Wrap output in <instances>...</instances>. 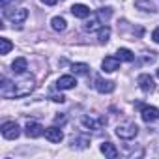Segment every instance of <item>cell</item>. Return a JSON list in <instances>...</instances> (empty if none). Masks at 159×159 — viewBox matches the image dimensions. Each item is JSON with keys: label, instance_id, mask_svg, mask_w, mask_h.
<instances>
[{"label": "cell", "instance_id": "cell-24", "mask_svg": "<svg viewBox=\"0 0 159 159\" xmlns=\"http://www.w3.org/2000/svg\"><path fill=\"white\" fill-rule=\"evenodd\" d=\"M51 99L56 101V103H64V101H66V98H64L62 94H60V96H51Z\"/></svg>", "mask_w": 159, "mask_h": 159}, {"label": "cell", "instance_id": "cell-25", "mask_svg": "<svg viewBox=\"0 0 159 159\" xmlns=\"http://www.w3.org/2000/svg\"><path fill=\"white\" fill-rule=\"evenodd\" d=\"M152 39H153L155 43H159V26H157V28L152 32Z\"/></svg>", "mask_w": 159, "mask_h": 159}, {"label": "cell", "instance_id": "cell-7", "mask_svg": "<svg viewBox=\"0 0 159 159\" xmlns=\"http://www.w3.org/2000/svg\"><path fill=\"white\" fill-rule=\"evenodd\" d=\"M140 116H142V120H144L146 124L155 122V120L159 118V109H157V107H152V105H142V107H140Z\"/></svg>", "mask_w": 159, "mask_h": 159}, {"label": "cell", "instance_id": "cell-3", "mask_svg": "<svg viewBox=\"0 0 159 159\" xmlns=\"http://www.w3.org/2000/svg\"><path fill=\"white\" fill-rule=\"evenodd\" d=\"M137 133H139V127H137V124H133V122H122V124L116 125V135H118L120 139H124V140L135 139Z\"/></svg>", "mask_w": 159, "mask_h": 159}, {"label": "cell", "instance_id": "cell-11", "mask_svg": "<svg viewBox=\"0 0 159 159\" xmlns=\"http://www.w3.org/2000/svg\"><path fill=\"white\" fill-rule=\"evenodd\" d=\"M75 86H77V79L73 75H62L56 81V88L58 90H71Z\"/></svg>", "mask_w": 159, "mask_h": 159}, {"label": "cell", "instance_id": "cell-23", "mask_svg": "<svg viewBox=\"0 0 159 159\" xmlns=\"http://www.w3.org/2000/svg\"><path fill=\"white\" fill-rule=\"evenodd\" d=\"M11 49H13V45L8 38H0V54H8Z\"/></svg>", "mask_w": 159, "mask_h": 159}, {"label": "cell", "instance_id": "cell-15", "mask_svg": "<svg viewBox=\"0 0 159 159\" xmlns=\"http://www.w3.org/2000/svg\"><path fill=\"white\" fill-rule=\"evenodd\" d=\"M99 150H101V153H103L105 157H109V159H116V157H118V148H116L112 142H101Z\"/></svg>", "mask_w": 159, "mask_h": 159}, {"label": "cell", "instance_id": "cell-10", "mask_svg": "<svg viewBox=\"0 0 159 159\" xmlns=\"http://www.w3.org/2000/svg\"><path fill=\"white\" fill-rule=\"evenodd\" d=\"M81 124H83L86 129H94V131H98V129H101V127H103L105 118H98V116H84V118L81 120Z\"/></svg>", "mask_w": 159, "mask_h": 159}, {"label": "cell", "instance_id": "cell-1", "mask_svg": "<svg viewBox=\"0 0 159 159\" xmlns=\"http://www.w3.org/2000/svg\"><path fill=\"white\" fill-rule=\"evenodd\" d=\"M36 86V79L32 75H25L23 79H19V81L15 83H10L6 77H2V84H0V94H2V98H25L28 96Z\"/></svg>", "mask_w": 159, "mask_h": 159}, {"label": "cell", "instance_id": "cell-4", "mask_svg": "<svg viewBox=\"0 0 159 159\" xmlns=\"http://www.w3.org/2000/svg\"><path fill=\"white\" fill-rule=\"evenodd\" d=\"M0 131H2V137L8 139V140H15L21 135V127L17 125V122H4Z\"/></svg>", "mask_w": 159, "mask_h": 159}, {"label": "cell", "instance_id": "cell-27", "mask_svg": "<svg viewBox=\"0 0 159 159\" xmlns=\"http://www.w3.org/2000/svg\"><path fill=\"white\" fill-rule=\"evenodd\" d=\"M64 120H66V116H56V120H54V122L58 124V122H64Z\"/></svg>", "mask_w": 159, "mask_h": 159}, {"label": "cell", "instance_id": "cell-18", "mask_svg": "<svg viewBox=\"0 0 159 159\" xmlns=\"http://www.w3.org/2000/svg\"><path fill=\"white\" fill-rule=\"evenodd\" d=\"M135 8H139V10H142V11L155 13V4L150 2V0H135Z\"/></svg>", "mask_w": 159, "mask_h": 159}, {"label": "cell", "instance_id": "cell-6", "mask_svg": "<svg viewBox=\"0 0 159 159\" xmlns=\"http://www.w3.org/2000/svg\"><path fill=\"white\" fill-rule=\"evenodd\" d=\"M94 88H96L99 94H111V92L116 90V84H114L112 81H107V79L98 77V79H96V83H94Z\"/></svg>", "mask_w": 159, "mask_h": 159}, {"label": "cell", "instance_id": "cell-20", "mask_svg": "<svg viewBox=\"0 0 159 159\" xmlns=\"http://www.w3.org/2000/svg\"><path fill=\"white\" fill-rule=\"evenodd\" d=\"M66 19L64 17H52L51 19V26H52V30L54 32H64L66 30Z\"/></svg>", "mask_w": 159, "mask_h": 159}, {"label": "cell", "instance_id": "cell-12", "mask_svg": "<svg viewBox=\"0 0 159 159\" xmlns=\"http://www.w3.org/2000/svg\"><path fill=\"white\" fill-rule=\"evenodd\" d=\"M137 83H139V86H140V90H142V92H152V90L155 88V84H153V77H152V75H148V73L139 75Z\"/></svg>", "mask_w": 159, "mask_h": 159}, {"label": "cell", "instance_id": "cell-14", "mask_svg": "<svg viewBox=\"0 0 159 159\" xmlns=\"http://www.w3.org/2000/svg\"><path fill=\"white\" fill-rule=\"evenodd\" d=\"M71 13H73V17H77V19H86V17L92 15V13H90V8L84 6V4H73V6H71Z\"/></svg>", "mask_w": 159, "mask_h": 159}, {"label": "cell", "instance_id": "cell-21", "mask_svg": "<svg viewBox=\"0 0 159 159\" xmlns=\"http://www.w3.org/2000/svg\"><path fill=\"white\" fill-rule=\"evenodd\" d=\"M116 56H118L122 62H133V60H135V54H133L129 49H118Z\"/></svg>", "mask_w": 159, "mask_h": 159}, {"label": "cell", "instance_id": "cell-22", "mask_svg": "<svg viewBox=\"0 0 159 159\" xmlns=\"http://www.w3.org/2000/svg\"><path fill=\"white\" fill-rule=\"evenodd\" d=\"M98 39H99V43H107L111 39V28L109 26H101L99 32H98Z\"/></svg>", "mask_w": 159, "mask_h": 159}, {"label": "cell", "instance_id": "cell-19", "mask_svg": "<svg viewBox=\"0 0 159 159\" xmlns=\"http://www.w3.org/2000/svg\"><path fill=\"white\" fill-rule=\"evenodd\" d=\"M71 71L75 75H88L90 73V66L88 64H83V62H77V64L71 66Z\"/></svg>", "mask_w": 159, "mask_h": 159}, {"label": "cell", "instance_id": "cell-8", "mask_svg": "<svg viewBox=\"0 0 159 159\" xmlns=\"http://www.w3.org/2000/svg\"><path fill=\"white\" fill-rule=\"evenodd\" d=\"M25 133H26L28 139H38V137L45 135V129H43V125L38 124V122H28L26 127H25Z\"/></svg>", "mask_w": 159, "mask_h": 159}, {"label": "cell", "instance_id": "cell-26", "mask_svg": "<svg viewBox=\"0 0 159 159\" xmlns=\"http://www.w3.org/2000/svg\"><path fill=\"white\" fill-rule=\"evenodd\" d=\"M41 2H43L45 6H54V4L58 2V0H41Z\"/></svg>", "mask_w": 159, "mask_h": 159}, {"label": "cell", "instance_id": "cell-2", "mask_svg": "<svg viewBox=\"0 0 159 159\" xmlns=\"http://www.w3.org/2000/svg\"><path fill=\"white\" fill-rule=\"evenodd\" d=\"M111 15H112V10H111V8H101L98 13H92V15H90V19L84 23L83 28H84L86 32H96V30H99V28L111 19Z\"/></svg>", "mask_w": 159, "mask_h": 159}, {"label": "cell", "instance_id": "cell-28", "mask_svg": "<svg viewBox=\"0 0 159 159\" xmlns=\"http://www.w3.org/2000/svg\"><path fill=\"white\" fill-rule=\"evenodd\" d=\"M157 77H159V69H157Z\"/></svg>", "mask_w": 159, "mask_h": 159}, {"label": "cell", "instance_id": "cell-9", "mask_svg": "<svg viewBox=\"0 0 159 159\" xmlns=\"http://www.w3.org/2000/svg\"><path fill=\"white\" fill-rule=\"evenodd\" d=\"M120 58L118 56H105L103 58V62H101V69L105 71V73H112V71H116L118 67H120Z\"/></svg>", "mask_w": 159, "mask_h": 159}, {"label": "cell", "instance_id": "cell-17", "mask_svg": "<svg viewBox=\"0 0 159 159\" xmlns=\"http://www.w3.org/2000/svg\"><path fill=\"white\" fill-rule=\"evenodd\" d=\"M88 144H90V139L86 135H77L71 139V148H75V150H84Z\"/></svg>", "mask_w": 159, "mask_h": 159}, {"label": "cell", "instance_id": "cell-5", "mask_svg": "<svg viewBox=\"0 0 159 159\" xmlns=\"http://www.w3.org/2000/svg\"><path fill=\"white\" fill-rule=\"evenodd\" d=\"M4 15H6L11 23L21 25V23H25V21H26V17H28V10H25V8H19V10H15V11L4 10Z\"/></svg>", "mask_w": 159, "mask_h": 159}, {"label": "cell", "instance_id": "cell-13", "mask_svg": "<svg viewBox=\"0 0 159 159\" xmlns=\"http://www.w3.org/2000/svg\"><path fill=\"white\" fill-rule=\"evenodd\" d=\"M45 139L49 140V142H62V139H64V133H62V129L60 127H56V125H51V127H47L45 129Z\"/></svg>", "mask_w": 159, "mask_h": 159}, {"label": "cell", "instance_id": "cell-16", "mask_svg": "<svg viewBox=\"0 0 159 159\" xmlns=\"http://www.w3.org/2000/svg\"><path fill=\"white\" fill-rule=\"evenodd\" d=\"M26 69H28V62H26V58L19 56V58H15V60H13V64H11V71H13V73L23 75Z\"/></svg>", "mask_w": 159, "mask_h": 159}]
</instances>
